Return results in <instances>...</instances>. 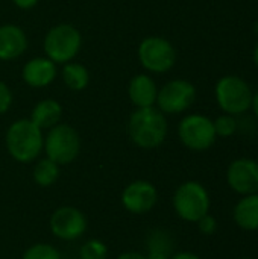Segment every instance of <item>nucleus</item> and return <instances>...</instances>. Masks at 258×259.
Listing matches in <instances>:
<instances>
[{
  "instance_id": "f257e3e1",
  "label": "nucleus",
  "mask_w": 258,
  "mask_h": 259,
  "mask_svg": "<svg viewBox=\"0 0 258 259\" xmlns=\"http://www.w3.org/2000/svg\"><path fill=\"white\" fill-rule=\"evenodd\" d=\"M169 124L166 115L155 106L137 108L128 121L131 141L141 149H157L167 137Z\"/></svg>"
},
{
  "instance_id": "f03ea898",
  "label": "nucleus",
  "mask_w": 258,
  "mask_h": 259,
  "mask_svg": "<svg viewBox=\"0 0 258 259\" xmlns=\"http://www.w3.org/2000/svg\"><path fill=\"white\" fill-rule=\"evenodd\" d=\"M5 143L8 153L14 161L29 164L43 152L44 137L43 131L33 124L30 118H20L8 127Z\"/></svg>"
},
{
  "instance_id": "7ed1b4c3",
  "label": "nucleus",
  "mask_w": 258,
  "mask_h": 259,
  "mask_svg": "<svg viewBox=\"0 0 258 259\" xmlns=\"http://www.w3.org/2000/svg\"><path fill=\"white\" fill-rule=\"evenodd\" d=\"M172 205L181 220L196 223L204 215L210 214L211 197L208 190L201 182L187 181L176 188Z\"/></svg>"
},
{
  "instance_id": "20e7f679",
  "label": "nucleus",
  "mask_w": 258,
  "mask_h": 259,
  "mask_svg": "<svg viewBox=\"0 0 258 259\" xmlns=\"http://www.w3.org/2000/svg\"><path fill=\"white\" fill-rule=\"evenodd\" d=\"M214 96L224 114L236 117L251 109L254 91L245 79L234 74H228L217 80L214 87Z\"/></svg>"
},
{
  "instance_id": "39448f33",
  "label": "nucleus",
  "mask_w": 258,
  "mask_h": 259,
  "mask_svg": "<svg viewBox=\"0 0 258 259\" xmlns=\"http://www.w3.org/2000/svg\"><path fill=\"white\" fill-rule=\"evenodd\" d=\"M46 56L55 64H67L76 58L82 47L81 32L67 23L53 26L43 41Z\"/></svg>"
},
{
  "instance_id": "423d86ee",
  "label": "nucleus",
  "mask_w": 258,
  "mask_h": 259,
  "mask_svg": "<svg viewBox=\"0 0 258 259\" xmlns=\"http://www.w3.org/2000/svg\"><path fill=\"white\" fill-rule=\"evenodd\" d=\"M43 150L46 152V158L52 159L58 165H68L79 155L81 138L75 127L59 123L49 129L44 137Z\"/></svg>"
},
{
  "instance_id": "0eeeda50",
  "label": "nucleus",
  "mask_w": 258,
  "mask_h": 259,
  "mask_svg": "<svg viewBox=\"0 0 258 259\" xmlns=\"http://www.w3.org/2000/svg\"><path fill=\"white\" fill-rule=\"evenodd\" d=\"M178 137L181 143L193 152H205L217 140L213 120L202 114L186 115L178 124Z\"/></svg>"
},
{
  "instance_id": "6e6552de",
  "label": "nucleus",
  "mask_w": 258,
  "mask_h": 259,
  "mask_svg": "<svg viewBox=\"0 0 258 259\" xmlns=\"http://www.w3.org/2000/svg\"><path fill=\"white\" fill-rule=\"evenodd\" d=\"M138 59L141 67L151 73H167L176 62L173 44L163 36H148L138 46Z\"/></svg>"
},
{
  "instance_id": "1a4fd4ad",
  "label": "nucleus",
  "mask_w": 258,
  "mask_h": 259,
  "mask_svg": "<svg viewBox=\"0 0 258 259\" xmlns=\"http://www.w3.org/2000/svg\"><path fill=\"white\" fill-rule=\"evenodd\" d=\"M196 100V88L192 82L186 79L169 80L158 90L157 108L163 114H182Z\"/></svg>"
},
{
  "instance_id": "9d476101",
  "label": "nucleus",
  "mask_w": 258,
  "mask_h": 259,
  "mask_svg": "<svg viewBox=\"0 0 258 259\" xmlns=\"http://www.w3.org/2000/svg\"><path fill=\"white\" fill-rule=\"evenodd\" d=\"M50 231L62 241H75L81 238L88 228L87 217L75 206H61L50 215Z\"/></svg>"
},
{
  "instance_id": "9b49d317",
  "label": "nucleus",
  "mask_w": 258,
  "mask_h": 259,
  "mask_svg": "<svg viewBox=\"0 0 258 259\" xmlns=\"http://www.w3.org/2000/svg\"><path fill=\"white\" fill-rule=\"evenodd\" d=\"M228 187L240 196L258 193V161L252 158H237L227 168Z\"/></svg>"
},
{
  "instance_id": "f8f14e48",
  "label": "nucleus",
  "mask_w": 258,
  "mask_h": 259,
  "mask_svg": "<svg viewBox=\"0 0 258 259\" xmlns=\"http://www.w3.org/2000/svg\"><path fill=\"white\" fill-rule=\"evenodd\" d=\"M158 202V190L148 181H134L122 193L123 208L135 215L148 214Z\"/></svg>"
},
{
  "instance_id": "ddd939ff",
  "label": "nucleus",
  "mask_w": 258,
  "mask_h": 259,
  "mask_svg": "<svg viewBox=\"0 0 258 259\" xmlns=\"http://www.w3.org/2000/svg\"><path fill=\"white\" fill-rule=\"evenodd\" d=\"M56 74H58L56 64L53 61H50L47 56L32 58L30 61H27L24 64L23 71H21L23 80L26 82V85H29L32 88L49 87L55 80Z\"/></svg>"
},
{
  "instance_id": "4468645a",
  "label": "nucleus",
  "mask_w": 258,
  "mask_h": 259,
  "mask_svg": "<svg viewBox=\"0 0 258 259\" xmlns=\"http://www.w3.org/2000/svg\"><path fill=\"white\" fill-rule=\"evenodd\" d=\"M27 49V36L20 26H0V61H12L20 58Z\"/></svg>"
},
{
  "instance_id": "2eb2a0df",
  "label": "nucleus",
  "mask_w": 258,
  "mask_h": 259,
  "mask_svg": "<svg viewBox=\"0 0 258 259\" xmlns=\"http://www.w3.org/2000/svg\"><path fill=\"white\" fill-rule=\"evenodd\" d=\"M157 94H158V87L151 76L137 74L129 80L128 96L134 106L137 108L155 106Z\"/></svg>"
},
{
  "instance_id": "dca6fc26",
  "label": "nucleus",
  "mask_w": 258,
  "mask_h": 259,
  "mask_svg": "<svg viewBox=\"0 0 258 259\" xmlns=\"http://www.w3.org/2000/svg\"><path fill=\"white\" fill-rule=\"evenodd\" d=\"M233 220L246 232L258 231V193L242 196L233 208Z\"/></svg>"
},
{
  "instance_id": "f3484780",
  "label": "nucleus",
  "mask_w": 258,
  "mask_h": 259,
  "mask_svg": "<svg viewBox=\"0 0 258 259\" xmlns=\"http://www.w3.org/2000/svg\"><path fill=\"white\" fill-rule=\"evenodd\" d=\"M61 118H62V106L58 100L53 99H46L38 102L30 112V121L36 124L41 131L59 124Z\"/></svg>"
},
{
  "instance_id": "a211bd4d",
  "label": "nucleus",
  "mask_w": 258,
  "mask_h": 259,
  "mask_svg": "<svg viewBox=\"0 0 258 259\" xmlns=\"http://www.w3.org/2000/svg\"><path fill=\"white\" fill-rule=\"evenodd\" d=\"M146 259H170L173 255V237L166 229H154L146 240Z\"/></svg>"
},
{
  "instance_id": "6ab92c4d",
  "label": "nucleus",
  "mask_w": 258,
  "mask_h": 259,
  "mask_svg": "<svg viewBox=\"0 0 258 259\" xmlns=\"http://www.w3.org/2000/svg\"><path fill=\"white\" fill-rule=\"evenodd\" d=\"M62 80L71 91H82L88 87L90 73L85 65L79 62H67L62 67Z\"/></svg>"
},
{
  "instance_id": "aec40b11",
  "label": "nucleus",
  "mask_w": 258,
  "mask_h": 259,
  "mask_svg": "<svg viewBox=\"0 0 258 259\" xmlns=\"http://www.w3.org/2000/svg\"><path fill=\"white\" fill-rule=\"evenodd\" d=\"M59 178V165L49 158L40 159L33 168V181L40 187H50Z\"/></svg>"
},
{
  "instance_id": "412c9836",
  "label": "nucleus",
  "mask_w": 258,
  "mask_h": 259,
  "mask_svg": "<svg viewBox=\"0 0 258 259\" xmlns=\"http://www.w3.org/2000/svg\"><path fill=\"white\" fill-rule=\"evenodd\" d=\"M21 259H61V253L50 244L38 243L26 249Z\"/></svg>"
},
{
  "instance_id": "4be33fe9",
  "label": "nucleus",
  "mask_w": 258,
  "mask_h": 259,
  "mask_svg": "<svg viewBox=\"0 0 258 259\" xmlns=\"http://www.w3.org/2000/svg\"><path fill=\"white\" fill-rule=\"evenodd\" d=\"M213 123H214L216 135L220 138H230L239 129V123H237L236 117L230 115V114H224V115L217 117L216 120H213Z\"/></svg>"
},
{
  "instance_id": "5701e85b",
  "label": "nucleus",
  "mask_w": 258,
  "mask_h": 259,
  "mask_svg": "<svg viewBox=\"0 0 258 259\" xmlns=\"http://www.w3.org/2000/svg\"><path fill=\"white\" fill-rule=\"evenodd\" d=\"M108 247L99 240H88L79 250V259H106Z\"/></svg>"
},
{
  "instance_id": "b1692460",
  "label": "nucleus",
  "mask_w": 258,
  "mask_h": 259,
  "mask_svg": "<svg viewBox=\"0 0 258 259\" xmlns=\"http://www.w3.org/2000/svg\"><path fill=\"white\" fill-rule=\"evenodd\" d=\"M196 225H198L199 232H201L202 235H205V237H211V235H214L216 231H217V220H216L211 214L204 215L201 220L196 222Z\"/></svg>"
},
{
  "instance_id": "393cba45",
  "label": "nucleus",
  "mask_w": 258,
  "mask_h": 259,
  "mask_svg": "<svg viewBox=\"0 0 258 259\" xmlns=\"http://www.w3.org/2000/svg\"><path fill=\"white\" fill-rule=\"evenodd\" d=\"M11 105H12V91L3 80H0V115L6 114Z\"/></svg>"
},
{
  "instance_id": "a878e982",
  "label": "nucleus",
  "mask_w": 258,
  "mask_h": 259,
  "mask_svg": "<svg viewBox=\"0 0 258 259\" xmlns=\"http://www.w3.org/2000/svg\"><path fill=\"white\" fill-rule=\"evenodd\" d=\"M12 3H14L18 9L29 11V9H33V8L38 5V0H12Z\"/></svg>"
},
{
  "instance_id": "bb28decb",
  "label": "nucleus",
  "mask_w": 258,
  "mask_h": 259,
  "mask_svg": "<svg viewBox=\"0 0 258 259\" xmlns=\"http://www.w3.org/2000/svg\"><path fill=\"white\" fill-rule=\"evenodd\" d=\"M170 259H201V256H198L196 253L193 252H178V253H173Z\"/></svg>"
},
{
  "instance_id": "cd10ccee",
  "label": "nucleus",
  "mask_w": 258,
  "mask_h": 259,
  "mask_svg": "<svg viewBox=\"0 0 258 259\" xmlns=\"http://www.w3.org/2000/svg\"><path fill=\"white\" fill-rule=\"evenodd\" d=\"M116 259H146V256L138 252H125V253L119 255Z\"/></svg>"
},
{
  "instance_id": "c85d7f7f",
  "label": "nucleus",
  "mask_w": 258,
  "mask_h": 259,
  "mask_svg": "<svg viewBox=\"0 0 258 259\" xmlns=\"http://www.w3.org/2000/svg\"><path fill=\"white\" fill-rule=\"evenodd\" d=\"M251 109L255 115V118L258 120V91L254 93V97H252V103H251Z\"/></svg>"
},
{
  "instance_id": "c756f323",
  "label": "nucleus",
  "mask_w": 258,
  "mask_h": 259,
  "mask_svg": "<svg viewBox=\"0 0 258 259\" xmlns=\"http://www.w3.org/2000/svg\"><path fill=\"white\" fill-rule=\"evenodd\" d=\"M252 59H254V62H255V65L258 67V42L257 46L254 47V53H252Z\"/></svg>"
},
{
  "instance_id": "7c9ffc66",
  "label": "nucleus",
  "mask_w": 258,
  "mask_h": 259,
  "mask_svg": "<svg viewBox=\"0 0 258 259\" xmlns=\"http://www.w3.org/2000/svg\"><path fill=\"white\" fill-rule=\"evenodd\" d=\"M254 30H255V33L258 35V20L255 21V24H254Z\"/></svg>"
},
{
  "instance_id": "2f4dec72",
  "label": "nucleus",
  "mask_w": 258,
  "mask_h": 259,
  "mask_svg": "<svg viewBox=\"0 0 258 259\" xmlns=\"http://www.w3.org/2000/svg\"><path fill=\"white\" fill-rule=\"evenodd\" d=\"M242 259H252V258H242Z\"/></svg>"
}]
</instances>
